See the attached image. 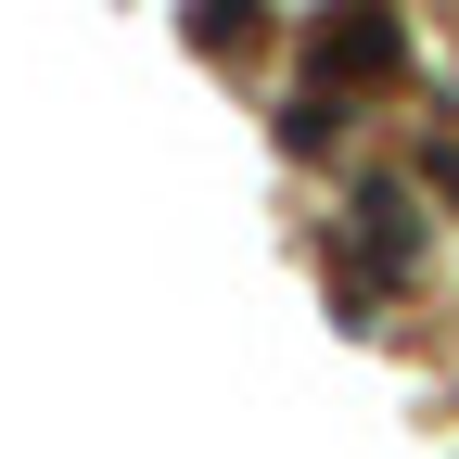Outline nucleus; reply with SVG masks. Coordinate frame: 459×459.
I'll return each instance as SVG.
<instances>
[{"mask_svg": "<svg viewBox=\"0 0 459 459\" xmlns=\"http://www.w3.org/2000/svg\"><path fill=\"white\" fill-rule=\"evenodd\" d=\"M358 230H370V255H383V268H409V243H421V230H409V192H395V179H370V192H358Z\"/></svg>", "mask_w": 459, "mask_h": 459, "instance_id": "obj_1", "label": "nucleus"}]
</instances>
